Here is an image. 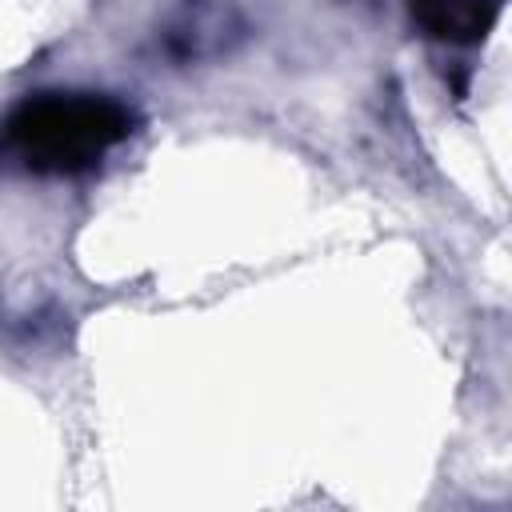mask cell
<instances>
[{"mask_svg":"<svg viewBox=\"0 0 512 512\" xmlns=\"http://www.w3.org/2000/svg\"><path fill=\"white\" fill-rule=\"evenodd\" d=\"M416 24L448 44H476L492 32L500 4L496 0H408Z\"/></svg>","mask_w":512,"mask_h":512,"instance_id":"cell-2","label":"cell"},{"mask_svg":"<svg viewBox=\"0 0 512 512\" xmlns=\"http://www.w3.org/2000/svg\"><path fill=\"white\" fill-rule=\"evenodd\" d=\"M132 132V112L100 92H40L4 120V148L32 172H84Z\"/></svg>","mask_w":512,"mask_h":512,"instance_id":"cell-1","label":"cell"}]
</instances>
